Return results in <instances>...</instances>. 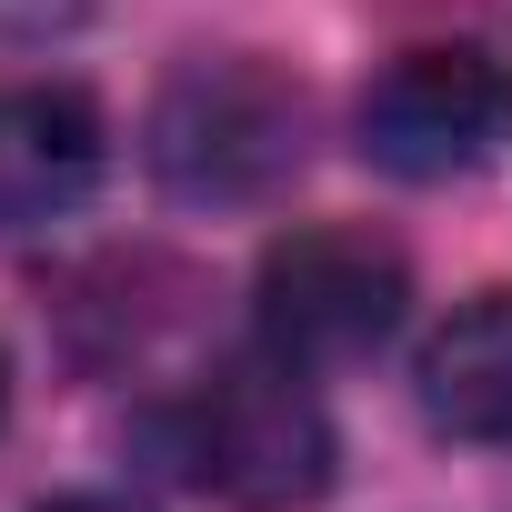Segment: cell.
Listing matches in <instances>:
<instances>
[{"label": "cell", "instance_id": "cell-2", "mask_svg": "<svg viewBox=\"0 0 512 512\" xmlns=\"http://www.w3.org/2000/svg\"><path fill=\"white\" fill-rule=\"evenodd\" d=\"M302 141H312L302 81H282L272 61H251V51L181 61L151 91V121H141L151 181L171 201H191V211H251V201L292 191Z\"/></svg>", "mask_w": 512, "mask_h": 512}, {"label": "cell", "instance_id": "cell-6", "mask_svg": "<svg viewBox=\"0 0 512 512\" xmlns=\"http://www.w3.org/2000/svg\"><path fill=\"white\" fill-rule=\"evenodd\" d=\"M412 402L442 442L472 452H512V282L452 302L412 362Z\"/></svg>", "mask_w": 512, "mask_h": 512}, {"label": "cell", "instance_id": "cell-1", "mask_svg": "<svg viewBox=\"0 0 512 512\" xmlns=\"http://www.w3.org/2000/svg\"><path fill=\"white\" fill-rule=\"evenodd\" d=\"M151 462L221 502V512H312L342 472V442H332V412L312 392L302 362L282 352H231L211 362L201 382H181L151 422H141Z\"/></svg>", "mask_w": 512, "mask_h": 512}, {"label": "cell", "instance_id": "cell-8", "mask_svg": "<svg viewBox=\"0 0 512 512\" xmlns=\"http://www.w3.org/2000/svg\"><path fill=\"white\" fill-rule=\"evenodd\" d=\"M41 512H151V502H131V492H61V502H41Z\"/></svg>", "mask_w": 512, "mask_h": 512}, {"label": "cell", "instance_id": "cell-5", "mask_svg": "<svg viewBox=\"0 0 512 512\" xmlns=\"http://www.w3.org/2000/svg\"><path fill=\"white\" fill-rule=\"evenodd\" d=\"M111 171V121L81 81H0V231L71 221Z\"/></svg>", "mask_w": 512, "mask_h": 512}, {"label": "cell", "instance_id": "cell-9", "mask_svg": "<svg viewBox=\"0 0 512 512\" xmlns=\"http://www.w3.org/2000/svg\"><path fill=\"white\" fill-rule=\"evenodd\" d=\"M0 422H11V352H0Z\"/></svg>", "mask_w": 512, "mask_h": 512}, {"label": "cell", "instance_id": "cell-4", "mask_svg": "<svg viewBox=\"0 0 512 512\" xmlns=\"http://www.w3.org/2000/svg\"><path fill=\"white\" fill-rule=\"evenodd\" d=\"M352 141L392 181H472L512 151V61L482 41H412L362 81Z\"/></svg>", "mask_w": 512, "mask_h": 512}, {"label": "cell", "instance_id": "cell-7", "mask_svg": "<svg viewBox=\"0 0 512 512\" xmlns=\"http://www.w3.org/2000/svg\"><path fill=\"white\" fill-rule=\"evenodd\" d=\"M91 21V0H0V41H61Z\"/></svg>", "mask_w": 512, "mask_h": 512}, {"label": "cell", "instance_id": "cell-3", "mask_svg": "<svg viewBox=\"0 0 512 512\" xmlns=\"http://www.w3.org/2000/svg\"><path fill=\"white\" fill-rule=\"evenodd\" d=\"M402 312H412V262L372 221H302L251 272V332H262V352H282L302 372L372 362L402 332Z\"/></svg>", "mask_w": 512, "mask_h": 512}]
</instances>
